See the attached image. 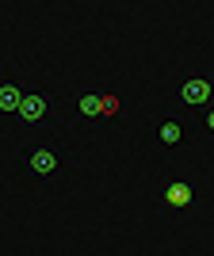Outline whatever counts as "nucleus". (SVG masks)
I'll use <instances>...</instances> for the list:
<instances>
[{
    "label": "nucleus",
    "instance_id": "1",
    "mask_svg": "<svg viewBox=\"0 0 214 256\" xmlns=\"http://www.w3.org/2000/svg\"><path fill=\"white\" fill-rule=\"evenodd\" d=\"M20 168L31 176V180H62L65 176V160L58 150L50 146H27L20 150Z\"/></svg>",
    "mask_w": 214,
    "mask_h": 256
},
{
    "label": "nucleus",
    "instance_id": "2",
    "mask_svg": "<svg viewBox=\"0 0 214 256\" xmlns=\"http://www.w3.org/2000/svg\"><path fill=\"white\" fill-rule=\"evenodd\" d=\"M176 96H180L184 107H206V104H210V96H214V84H210V76L192 73V76H184V84H180Z\"/></svg>",
    "mask_w": 214,
    "mask_h": 256
},
{
    "label": "nucleus",
    "instance_id": "3",
    "mask_svg": "<svg viewBox=\"0 0 214 256\" xmlns=\"http://www.w3.org/2000/svg\"><path fill=\"white\" fill-rule=\"evenodd\" d=\"M16 115H20L27 126L46 122V118H50V96H46V92H23L20 107H16Z\"/></svg>",
    "mask_w": 214,
    "mask_h": 256
},
{
    "label": "nucleus",
    "instance_id": "4",
    "mask_svg": "<svg viewBox=\"0 0 214 256\" xmlns=\"http://www.w3.org/2000/svg\"><path fill=\"white\" fill-rule=\"evenodd\" d=\"M160 199H164V206H168V210H184V214H192V210H195V188H192L188 180H172V184H164Z\"/></svg>",
    "mask_w": 214,
    "mask_h": 256
},
{
    "label": "nucleus",
    "instance_id": "5",
    "mask_svg": "<svg viewBox=\"0 0 214 256\" xmlns=\"http://www.w3.org/2000/svg\"><path fill=\"white\" fill-rule=\"evenodd\" d=\"M69 104H73V118L80 122V126H88V122H96V118H100V92L76 88Z\"/></svg>",
    "mask_w": 214,
    "mask_h": 256
},
{
    "label": "nucleus",
    "instance_id": "6",
    "mask_svg": "<svg viewBox=\"0 0 214 256\" xmlns=\"http://www.w3.org/2000/svg\"><path fill=\"white\" fill-rule=\"evenodd\" d=\"M157 138H160V146H180V142L188 138L184 118H176V115H160V118H157Z\"/></svg>",
    "mask_w": 214,
    "mask_h": 256
},
{
    "label": "nucleus",
    "instance_id": "7",
    "mask_svg": "<svg viewBox=\"0 0 214 256\" xmlns=\"http://www.w3.org/2000/svg\"><path fill=\"white\" fill-rule=\"evenodd\" d=\"M23 100V88L16 76H0V115H16V107Z\"/></svg>",
    "mask_w": 214,
    "mask_h": 256
},
{
    "label": "nucleus",
    "instance_id": "8",
    "mask_svg": "<svg viewBox=\"0 0 214 256\" xmlns=\"http://www.w3.org/2000/svg\"><path fill=\"white\" fill-rule=\"evenodd\" d=\"M122 111V100L115 92H100V118H115Z\"/></svg>",
    "mask_w": 214,
    "mask_h": 256
},
{
    "label": "nucleus",
    "instance_id": "9",
    "mask_svg": "<svg viewBox=\"0 0 214 256\" xmlns=\"http://www.w3.org/2000/svg\"><path fill=\"white\" fill-rule=\"evenodd\" d=\"M199 130H203V138L214 134V111L210 107H199Z\"/></svg>",
    "mask_w": 214,
    "mask_h": 256
}]
</instances>
